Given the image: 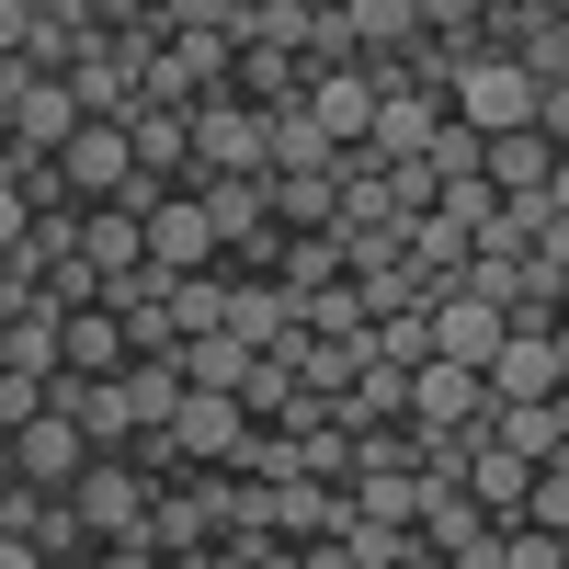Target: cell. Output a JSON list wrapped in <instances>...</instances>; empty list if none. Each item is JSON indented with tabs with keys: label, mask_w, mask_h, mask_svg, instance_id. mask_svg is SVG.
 <instances>
[{
	"label": "cell",
	"mask_w": 569,
	"mask_h": 569,
	"mask_svg": "<svg viewBox=\"0 0 569 569\" xmlns=\"http://www.w3.org/2000/svg\"><path fill=\"white\" fill-rule=\"evenodd\" d=\"M137 251H149V273L194 284V273H217V217L194 194H160V206H137Z\"/></svg>",
	"instance_id": "3957f363"
},
{
	"label": "cell",
	"mask_w": 569,
	"mask_h": 569,
	"mask_svg": "<svg viewBox=\"0 0 569 569\" xmlns=\"http://www.w3.org/2000/svg\"><path fill=\"white\" fill-rule=\"evenodd\" d=\"M547 206H558V217H569V160H558V182H547Z\"/></svg>",
	"instance_id": "ac0fdd59"
},
{
	"label": "cell",
	"mask_w": 569,
	"mask_h": 569,
	"mask_svg": "<svg viewBox=\"0 0 569 569\" xmlns=\"http://www.w3.org/2000/svg\"><path fill=\"white\" fill-rule=\"evenodd\" d=\"M490 445L525 456V467H558V456H569V445H558V410H490Z\"/></svg>",
	"instance_id": "4fadbf2b"
},
{
	"label": "cell",
	"mask_w": 569,
	"mask_h": 569,
	"mask_svg": "<svg viewBox=\"0 0 569 569\" xmlns=\"http://www.w3.org/2000/svg\"><path fill=\"white\" fill-rule=\"evenodd\" d=\"M0 467H12L23 490H46V501H69L80 490V467H91V445H80V421H58V410H34L12 445H0Z\"/></svg>",
	"instance_id": "5b68a950"
},
{
	"label": "cell",
	"mask_w": 569,
	"mask_h": 569,
	"mask_svg": "<svg viewBox=\"0 0 569 569\" xmlns=\"http://www.w3.org/2000/svg\"><path fill=\"white\" fill-rule=\"evenodd\" d=\"M433 137H445V103H433V91H388L376 126H365V160H421Z\"/></svg>",
	"instance_id": "9c48e42d"
},
{
	"label": "cell",
	"mask_w": 569,
	"mask_h": 569,
	"mask_svg": "<svg viewBox=\"0 0 569 569\" xmlns=\"http://www.w3.org/2000/svg\"><path fill=\"white\" fill-rule=\"evenodd\" d=\"M0 569H46V558H34V547H23V536H0Z\"/></svg>",
	"instance_id": "e0dca14e"
},
{
	"label": "cell",
	"mask_w": 569,
	"mask_h": 569,
	"mask_svg": "<svg viewBox=\"0 0 569 569\" xmlns=\"http://www.w3.org/2000/svg\"><path fill=\"white\" fill-rule=\"evenodd\" d=\"M421 319H433V365H456V376H490L501 342H512V319H501L490 297H467V284H445Z\"/></svg>",
	"instance_id": "277c9868"
},
{
	"label": "cell",
	"mask_w": 569,
	"mask_h": 569,
	"mask_svg": "<svg viewBox=\"0 0 569 569\" xmlns=\"http://www.w3.org/2000/svg\"><path fill=\"white\" fill-rule=\"evenodd\" d=\"M34 410H46V376H0V445H12Z\"/></svg>",
	"instance_id": "5bb4252c"
},
{
	"label": "cell",
	"mask_w": 569,
	"mask_h": 569,
	"mask_svg": "<svg viewBox=\"0 0 569 569\" xmlns=\"http://www.w3.org/2000/svg\"><path fill=\"white\" fill-rule=\"evenodd\" d=\"M149 501H160V479H149L137 456H91V467H80V490H69L91 558H103V547H149Z\"/></svg>",
	"instance_id": "6da1fadb"
},
{
	"label": "cell",
	"mask_w": 569,
	"mask_h": 569,
	"mask_svg": "<svg viewBox=\"0 0 569 569\" xmlns=\"http://www.w3.org/2000/svg\"><path fill=\"white\" fill-rule=\"evenodd\" d=\"M80 137V103H69V80H34L23 103H12V126H0V149H34V160H58Z\"/></svg>",
	"instance_id": "30bf717a"
},
{
	"label": "cell",
	"mask_w": 569,
	"mask_h": 569,
	"mask_svg": "<svg viewBox=\"0 0 569 569\" xmlns=\"http://www.w3.org/2000/svg\"><path fill=\"white\" fill-rule=\"evenodd\" d=\"M445 114H456L467 137H525V126H536V80L512 69V58H479V69H456Z\"/></svg>",
	"instance_id": "7a4b0ae2"
},
{
	"label": "cell",
	"mask_w": 569,
	"mask_h": 569,
	"mask_svg": "<svg viewBox=\"0 0 569 569\" xmlns=\"http://www.w3.org/2000/svg\"><path fill=\"white\" fill-rule=\"evenodd\" d=\"M137 182V149H126V126H80L69 149H58V194L69 206H114Z\"/></svg>",
	"instance_id": "52a82bcc"
},
{
	"label": "cell",
	"mask_w": 569,
	"mask_h": 569,
	"mask_svg": "<svg viewBox=\"0 0 569 569\" xmlns=\"http://www.w3.org/2000/svg\"><path fill=\"white\" fill-rule=\"evenodd\" d=\"M206 330H228V273L171 284V353H182V342H206Z\"/></svg>",
	"instance_id": "7c38bea8"
},
{
	"label": "cell",
	"mask_w": 569,
	"mask_h": 569,
	"mask_svg": "<svg viewBox=\"0 0 569 569\" xmlns=\"http://www.w3.org/2000/svg\"><path fill=\"white\" fill-rule=\"evenodd\" d=\"M569 388V330H512L490 365V410H547Z\"/></svg>",
	"instance_id": "8992f818"
},
{
	"label": "cell",
	"mask_w": 569,
	"mask_h": 569,
	"mask_svg": "<svg viewBox=\"0 0 569 569\" xmlns=\"http://www.w3.org/2000/svg\"><path fill=\"white\" fill-rule=\"evenodd\" d=\"M376 103H388V80H376V69H319L308 80V126L330 137V149H365V126H376Z\"/></svg>",
	"instance_id": "ba28073f"
},
{
	"label": "cell",
	"mask_w": 569,
	"mask_h": 569,
	"mask_svg": "<svg viewBox=\"0 0 569 569\" xmlns=\"http://www.w3.org/2000/svg\"><path fill=\"white\" fill-rule=\"evenodd\" d=\"M91 569H171V558H149V547H103Z\"/></svg>",
	"instance_id": "2e32d148"
},
{
	"label": "cell",
	"mask_w": 569,
	"mask_h": 569,
	"mask_svg": "<svg viewBox=\"0 0 569 569\" xmlns=\"http://www.w3.org/2000/svg\"><path fill=\"white\" fill-rule=\"evenodd\" d=\"M501 569H569V547H558V536H536V525H525V536H501Z\"/></svg>",
	"instance_id": "9a60e30c"
},
{
	"label": "cell",
	"mask_w": 569,
	"mask_h": 569,
	"mask_svg": "<svg viewBox=\"0 0 569 569\" xmlns=\"http://www.w3.org/2000/svg\"><path fill=\"white\" fill-rule=\"evenodd\" d=\"M58 376H126L114 308H69V319H58Z\"/></svg>",
	"instance_id": "8fae6325"
}]
</instances>
